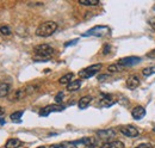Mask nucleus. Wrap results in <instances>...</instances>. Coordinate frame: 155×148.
Masks as SVG:
<instances>
[{"label": "nucleus", "instance_id": "nucleus-11", "mask_svg": "<svg viewBox=\"0 0 155 148\" xmlns=\"http://www.w3.org/2000/svg\"><path fill=\"white\" fill-rule=\"evenodd\" d=\"M100 96H101V102H100V104H101L103 106H111L112 104H115V103H116V100L112 98V96H111V94L101 93Z\"/></svg>", "mask_w": 155, "mask_h": 148}, {"label": "nucleus", "instance_id": "nucleus-22", "mask_svg": "<svg viewBox=\"0 0 155 148\" xmlns=\"http://www.w3.org/2000/svg\"><path fill=\"white\" fill-rule=\"evenodd\" d=\"M142 73L144 76H149V75H153L155 74V66H150V67H146L143 71H142Z\"/></svg>", "mask_w": 155, "mask_h": 148}, {"label": "nucleus", "instance_id": "nucleus-1", "mask_svg": "<svg viewBox=\"0 0 155 148\" xmlns=\"http://www.w3.org/2000/svg\"><path fill=\"white\" fill-rule=\"evenodd\" d=\"M58 30V24L55 22H44L36 29V35L39 37H49L51 36Z\"/></svg>", "mask_w": 155, "mask_h": 148}, {"label": "nucleus", "instance_id": "nucleus-26", "mask_svg": "<svg viewBox=\"0 0 155 148\" xmlns=\"http://www.w3.org/2000/svg\"><path fill=\"white\" fill-rule=\"evenodd\" d=\"M38 89V86L37 85H35V86H28L25 90H26V93L29 94V93H31V92H34V91H36Z\"/></svg>", "mask_w": 155, "mask_h": 148}, {"label": "nucleus", "instance_id": "nucleus-18", "mask_svg": "<svg viewBox=\"0 0 155 148\" xmlns=\"http://www.w3.org/2000/svg\"><path fill=\"white\" fill-rule=\"evenodd\" d=\"M80 87H81V80H73V81L67 86V90H68L69 92H74V91H78Z\"/></svg>", "mask_w": 155, "mask_h": 148}, {"label": "nucleus", "instance_id": "nucleus-10", "mask_svg": "<svg viewBox=\"0 0 155 148\" xmlns=\"http://www.w3.org/2000/svg\"><path fill=\"white\" fill-rule=\"evenodd\" d=\"M138 85H140V79L137 75H130L127 79V87L129 90H135Z\"/></svg>", "mask_w": 155, "mask_h": 148}, {"label": "nucleus", "instance_id": "nucleus-7", "mask_svg": "<svg viewBox=\"0 0 155 148\" xmlns=\"http://www.w3.org/2000/svg\"><path fill=\"white\" fill-rule=\"evenodd\" d=\"M119 131L128 137H137L140 134L138 130L133 126H122V127H119Z\"/></svg>", "mask_w": 155, "mask_h": 148}, {"label": "nucleus", "instance_id": "nucleus-38", "mask_svg": "<svg viewBox=\"0 0 155 148\" xmlns=\"http://www.w3.org/2000/svg\"><path fill=\"white\" fill-rule=\"evenodd\" d=\"M153 131H154V133H155V127H154V128H153Z\"/></svg>", "mask_w": 155, "mask_h": 148}, {"label": "nucleus", "instance_id": "nucleus-23", "mask_svg": "<svg viewBox=\"0 0 155 148\" xmlns=\"http://www.w3.org/2000/svg\"><path fill=\"white\" fill-rule=\"evenodd\" d=\"M107 71L110 72V73H117V72H120L122 71V66L120 65H110L109 66V68H107Z\"/></svg>", "mask_w": 155, "mask_h": 148}, {"label": "nucleus", "instance_id": "nucleus-4", "mask_svg": "<svg viewBox=\"0 0 155 148\" xmlns=\"http://www.w3.org/2000/svg\"><path fill=\"white\" fill-rule=\"evenodd\" d=\"M100 69H101V65H100V63L92 65V66H90V67H87V68H85V69H81V71L79 72V75H80L81 78H84V79H88V78L93 76L94 74H97Z\"/></svg>", "mask_w": 155, "mask_h": 148}, {"label": "nucleus", "instance_id": "nucleus-28", "mask_svg": "<svg viewBox=\"0 0 155 148\" xmlns=\"http://www.w3.org/2000/svg\"><path fill=\"white\" fill-rule=\"evenodd\" d=\"M63 147H64V148H78L77 145H74L73 142H72V143H69V142H66V143H63Z\"/></svg>", "mask_w": 155, "mask_h": 148}, {"label": "nucleus", "instance_id": "nucleus-8", "mask_svg": "<svg viewBox=\"0 0 155 148\" xmlns=\"http://www.w3.org/2000/svg\"><path fill=\"white\" fill-rule=\"evenodd\" d=\"M63 110V106H60V105H47L45 108H43L39 115L41 116H48L49 113L54 112V111H62Z\"/></svg>", "mask_w": 155, "mask_h": 148}, {"label": "nucleus", "instance_id": "nucleus-16", "mask_svg": "<svg viewBox=\"0 0 155 148\" xmlns=\"http://www.w3.org/2000/svg\"><path fill=\"white\" fill-rule=\"evenodd\" d=\"M20 146H21V141L18 140V139H10L5 143L6 148H19Z\"/></svg>", "mask_w": 155, "mask_h": 148}, {"label": "nucleus", "instance_id": "nucleus-13", "mask_svg": "<svg viewBox=\"0 0 155 148\" xmlns=\"http://www.w3.org/2000/svg\"><path fill=\"white\" fill-rule=\"evenodd\" d=\"M25 94H28L26 93V90L24 89H19V90H17L15 93H12V97L10 98V100L11 102H16V100H20V99H23L24 97H25Z\"/></svg>", "mask_w": 155, "mask_h": 148}, {"label": "nucleus", "instance_id": "nucleus-29", "mask_svg": "<svg viewBox=\"0 0 155 148\" xmlns=\"http://www.w3.org/2000/svg\"><path fill=\"white\" fill-rule=\"evenodd\" d=\"M135 148H153V146L150 143H141L140 146H137Z\"/></svg>", "mask_w": 155, "mask_h": 148}, {"label": "nucleus", "instance_id": "nucleus-24", "mask_svg": "<svg viewBox=\"0 0 155 148\" xmlns=\"http://www.w3.org/2000/svg\"><path fill=\"white\" fill-rule=\"evenodd\" d=\"M23 116V111H17V112H13L11 115V119L13 122H20V118Z\"/></svg>", "mask_w": 155, "mask_h": 148}, {"label": "nucleus", "instance_id": "nucleus-34", "mask_svg": "<svg viewBox=\"0 0 155 148\" xmlns=\"http://www.w3.org/2000/svg\"><path fill=\"white\" fill-rule=\"evenodd\" d=\"M50 148H64V147H63V145H53V146H50Z\"/></svg>", "mask_w": 155, "mask_h": 148}, {"label": "nucleus", "instance_id": "nucleus-17", "mask_svg": "<svg viewBox=\"0 0 155 148\" xmlns=\"http://www.w3.org/2000/svg\"><path fill=\"white\" fill-rule=\"evenodd\" d=\"M73 76H74V74L73 73L66 74V75H63V76H61V78H60L58 82H60V84H62V85H69V84L72 82V80H73Z\"/></svg>", "mask_w": 155, "mask_h": 148}, {"label": "nucleus", "instance_id": "nucleus-12", "mask_svg": "<svg viewBox=\"0 0 155 148\" xmlns=\"http://www.w3.org/2000/svg\"><path fill=\"white\" fill-rule=\"evenodd\" d=\"M74 145H77V143H82V145H85V146H87V147H94L96 146V140L94 139H92V137H84V139H81V140H79V141H75V142H73Z\"/></svg>", "mask_w": 155, "mask_h": 148}, {"label": "nucleus", "instance_id": "nucleus-5", "mask_svg": "<svg viewBox=\"0 0 155 148\" xmlns=\"http://www.w3.org/2000/svg\"><path fill=\"white\" fill-rule=\"evenodd\" d=\"M141 62V59L140 57H136V56H130V57H123L118 61V65H120L122 67H133L137 63Z\"/></svg>", "mask_w": 155, "mask_h": 148}, {"label": "nucleus", "instance_id": "nucleus-30", "mask_svg": "<svg viewBox=\"0 0 155 148\" xmlns=\"http://www.w3.org/2000/svg\"><path fill=\"white\" fill-rule=\"evenodd\" d=\"M148 23H149V25L152 26V29H153V30H155V17H153V18L149 19V20H148Z\"/></svg>", "mask_w": 155, "mask_h": 148}, {"label": "nucleus", "instance_id": "nucleus-21", "mask_svg": "<svg viewBox=\"0 0 155 148\" xmlns=\"http://www.w3.org/2000/svg\"><path fill=\"white\" fill-rule=\"evenodd\" d=\"M0 34L4 35V36H8V35L12 34V30L10 29V26H7V25H2V26H0Z\"/></svg>", "mask_w": 155, "mask_h": 148}, {"label": "nucleus", "instance_id": "nucleus-33", "mask_svg": "<svg viewBox=\"0 0 155 148\" xmlns=\"http://www.w3.org/2000/svg\"><path fill=\"white\" fill-rule=\"evenodd\" d=\"M148 57H152V59H155V50H153V52H150V53L148 54Z\"/></svg>", "mask_w": 155, "mask_h": 148}, {"label": "nucleus", "instance_id": "nucleus-25", "mask_svg": "<svg viewBox=\"0 0 155 148\" xmlns=\"http://www.w3.org/2000/svg\"><path fill=\"white\" fill-rule=\"evenodd\" d=\"M63 92H58V94H56V97H55V102L56 103H61L62 100H63Z\"/></svg>", "mask_w": 155, "mask_h": 148}, {"label": "nucleus", "instance_id": "nucleus-31", "mask_svg": "<svg viewBox=\"0 0 155 148\" xmlns=\"http://www.w3.org/2000/svg\"><path fill=\"white\" fill-rule=\"evenodd\" d=\"M79 39H74V41H69V42H67V43H64V47H68V45H72V44H75Z\"/></svg>", "mask_w": 155, "mask_h": 148}, {"label": "nucleus", "instance_id": "nucleus-35", "mask_svg": "<svg viewBox=\"0 0 155 148\" xmlns=\"http://www.w3.org/2000/svg\"><path fill=\"white\" fill-rule=\"evenodd\" d=\"M4 113H5V109L0 106V115H4Z\"/></svg>", "mask_w": 155, "mask_h": 148}, {"label": "nucleus", "instance_id": "nucleus-27", "mask_svg": "<svg viewBox=\"0 0 155 148\" xmlns=\"http://www.w3.org/2000/svg\"><path fill=\"white\" fill-rule=\"evenodd\" d=\"M110 50H111V47H110L109 44H105V45H104V50H103V54H104V55H107V54L110 53Z\"/></svg>", "mask_w": 155, "mask_h": 148}, {"label": "nucleus", "instance_id": "nucleus-6", "mask_svg": "<svg viewBox=\"0 0 155 148\" xmlns=\"http://www.w3.org/2000/svg\"><path fill=\"white\" fill-rule=\"evenodd\" d=\"M97 136L101 140H105V141H110L112 139L116 137V131L114 129H104V130H98L97 131Z\"/></svg>", "mask_w": 155, "mask_h": 148}, {"label": "nucleus", "instance_id": "nucleus-36", "mask_svg": "<svg viewBox=\"0 0 155 148\" xmlns=\"http://www.w3.org/2000/svg\"><path fill=\"white\" fill-rule=\"evenodd\" d=\"M2 124H5V119L4 118H0V126H2Z\"/></svg>", "mask_w": 155, "mask_h": 148}, {"label": "nucleus", "instance_id": "nucleus-15", "mask_svg": "<svg viewBox=\"0 0 155 148\" xmlns=\"http://www.w3.org/2000/svg\"><path fill=\"white\" fill-rule=\"evenodd\" d=\"M91 100H92V97H91V96H85V97L80 98V100H79L78 105H79V108H80V109H85V108H87V106L90 105Z\"/></svg>", "mask_w": 155, "mask_h": 148}, {"label": "nucleus", "instance_id": "nucleus-9", "mask_svg": "<svg viewBox=\"0 0 155 148\" xmlns=\"http://www.w3.org/2000/svg\"><path fill=\"white\" fill-rule=\"evenodd\" d=\"M131 116H133V118L136 119V121L142 119V118L146 116V110H144V108H143V106H136V108H134L133 111H131Z\"/></svg>", "mask_w": 155, "mask_h": 148}, {"label": "nucleus", "instance_id": "nucleus-14", "mask_svg": "<svg viewBox=\"0 0 155 148\" xmlns=\"http://www.w3.org/2000/svg\"><path fill=\"white\" fill-rule=\"evenodd\" d=\"M100 148H124V143L122 141H109L101 145Z\"/></svg>", "mask_w": 155, "mask_h": 148}, {"label": "nucleus", "instance_id": "nucleus-3", "mask_svg": "<svg viewBox=\"0 0 155 148\" xmlns=\"http://www.w3.org/2000/svg\"><path fill=\"white\" fill-rule=\"evenodd\" d=\"M34 50H35V54L38 57H47V59L53 55V53H54V49L49 44H39L37 47H35Z\"/></svg>", "mask_w": 155, "mask_h": 148}, {"label": "nucleus", "instance_id": "nucleus-20", "mask_svg": "<svg viewBox=\"0 0 155 148\" xmlns=\"http://www.w3.org/2000/svg\"><path fill=\"white\" fill-rule=\"evenodd\" d=\"M79 4L84 6H96L99 4V1L98 0H79Z\"/></svg>", "mask_w": 155, "mask_h": 148}, {"label": "nucleus", "instance_id": "nucleus-32", "mask_svg": "<svg viewBox=\"0 0 155 148\" xmlns=\"http://www.w3.org/2000/svg\"><path fill=\"white\" fill-rule=\"evenodd\" d=\"M107 78V75H105V74H103V75H100V76H98V80H100V81H104L105 79Z\"/></svg>", "mask_w": 155, "mask_h": 148}, {"label": "nucleus", "instance_id": "nucleus-2", "mask_svg": "<svg viewBox=\"0 0 155 148\" xmlns=\"http://www.w3.org/2000/svg\"><path fill=\"white\" fill-rule=\"evenodd\" d=\"M110 34V28L106 25H98L88 30L87 32L84 34V36H97V37H104L107 36Z\"/></svg>", "mask_w": 155, "mask_h": 148}, {"label": "nucleus", "instance_id": "nucleus-19", "mask_svg": "<svg viewBox=\"0 0 155 148\" xmlns=\"http://www.w3.org/2000/svg\"><path fill=\"white\" fill-rule=\"evenodd\" d=\"M10 92V85L6 82L0 84V98H5L7 97V94Z\"/></svg>", "mask_w": 155, "mask_h": 148}, {"label": "nucleus", "instance_id": "nucleus-37", "mask_svg": "<svg viewBox=\"0 0 155 148\" xmlns=\"http://www.w3.org/2000/svg\"><path fill=\"white\" fill-rule=\"evenodd\" d=\"M37 148H45L44 146H39V147H37Z\"/></svg>", "mask_w": 155, "mask_h": 148}]
</instances>
